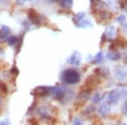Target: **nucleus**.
I'll return each instance as SVG.
<instances>
[{
	"label": "nucleus",
	"instance_id": "1",
	"mask_svg": "<svg viewBox=\"0 0 127 125\" xmlns=\"http://www.w3.org/2000/svg\"><path fill=\"white\" fill-rule=\"evenodd\" d=\"M63 81L69 85H75L80 81V74L75 69H68L62 73Z\"/></svg>",
	"mask_w": 127,
	"mask_h": 125
},
{
	"label": "nucleus",
	"instance_id": "2",
	"mask_svg": "<svg viewBox=\"0 0 127 125\" xmlns=\"http://www.w3.org/2000/svg\"><path fill=\"white\" fill-rule=\"evenodd\" d=\"M121 96H122L120 91L113 90V91L108 92L107 96H106V102H108L109 105H116Z\"/></svg>",
	"mask_w": 127,
	"mask_h": 125
},
{
	"label": "nucleus",
	"instance_id": "3",
	"mask_svg": "<svg viewBox=\"0 0 127 125\" xmlns=\"http://www.w3.org/2000/svg\"><path fill=\"white\" fill-rule=\"evenodd\" d=\"M49 93L55 99H61L65 95V88L63 86L51 87L49 88Z\"/></svg>",
	"mask_w": 127,
	"mask_h": 125
},
{
	"label": "nucleus",
	"instance_id": "4",
	"mask_svg": "<svg viewBox=\"0 0 127 125\" xmlns=\"http://www.w3.org/2000/svg\"><path fill=\"white\" fill-rule=\"evenodd\" d=\"M67 62L71 65H79L81 62V53L77 51H74L72 54L67 59Z\"/></svg>",
	"mask_w": 127,
	"mask_h": 125
},
{
	"label": "nucleus",
	"instance_id": "5",
	"mask_svg": "<svg viewBox=\"0 0 127 125\" xmlns=\"http://www.w3.org/2000/svg\"><path fill=\"white\" fill-rule=\"evenodd\" d=\"M98 112L101 116L107 117L110 112V106L108 102H104L102 105H100L98 108Z\"/></svg>",
	"mask_w": 127,
	"mask_h": 125
},
{
	"label": "nucleus",
	"instance_id": "6",
	"mask_svg": "<svg viewBox=\"0 0 127 125\" xmlns=\"http://www.w3.org/2000/svg\"><path fill=\"white\" fill-rule=\"evenodd\" d=\"M49 93V88L44 86H39L34 90L32 94L36 96H45Z\"/></svg>",
	"mask_w": 127,
	"mask_h": 125
},
{
	"label": "nucleus",
	"instance_id": "7",
	"mask_svg": "<svg viewBox=\"0 0 127 125\" xmlns=\"http://www.w3.org/2000/svg\"><path fill=\"white\" fill-rule=\"evenodd\" d=\"M10 28L8 27L7 25H3L0 30V41H6L9 38V35H10Z\"/></svg>",
	"mask_w": 127,
	"mask_h": 125
},
{
	"label": "nucleus",
	"instance_id": "8",
	"mask_svg": "<svg viewBox=\"0 0 127 125\" xmlns=\"http://www.w3.org/2000/svg\"><path fill=\"white\" fill-rule=\"evenodd\" d=\"M29 18H30V20L33 24L37 25L40 23V16L33 9H32L29 11Z\"/></svg>",
	"mask_w": 127,
	"mask_h": 125
},
{
	"label": "nucleus",
	"instance_id": "9",
	"mask_svg": "<svg viewBox=\"0 0 127 125\" xmlns=\"http://www.w3.org/2000/svg\"><path fill=\"white\" fill-rule=\"evenodd\" d=\"M115 76L118 79H120V80H123L125 79L127 76V73L126 72L125 69H123L122 68H119L115 70Z\"/></svg>",
	"mask_w": 127,
	"mask_h": 125
},
{
	"label": "nucleus",
	"instance_id": "10",
	"mask_svg": "<svg viewBox=\"0 0 127 125\" xmlns=\"http://www.w3.org/2000/svg\"><path fill=\"white\" fill-rule=\"evenodd\" d=\"M58 3L64 9H69L73 4V0H58Z\"/></svg>",
	"mask_w": 127,
	"mask_h": 125
},
{
	"label": "nucleus",
	"instance_id": "11",
	"mask_svg": "<svg viewBox=\"0 0 127 125\" xmlns=\"http://www.w3.org/2000/svg\"><path fill=\"white\" fill-rule=\"evenodd\" d=\"M107 57H108V58L111 59V60H118V59H120V54H119L117 52H114V51H112V50L108 52Z\"/></svg>",
	"mask_w": 127,
	"mask_h": 125
},
{
	"label": "nucleus",
	"instance_id": "12",
	"mask_svg": "<svg viewBox=\"0 0 127 125\" xmlns=\"http://www.w3.org/2000/svg\"><path fill=\"white\" fill-rule=\"evenodd\" d=\"M7 42L9 46H15L18 42V38L15 36H9V38L7 39Z\"/></svg>",
	"mask_w": 127,
	"mask_h": 125
},
{
	"label": "nucleus",
	"instance_id": "13",
	"mask_svg": "<svg viewBox=\"0 0 127 125\" xmlns=\"http://www.w3.org/2000/svg\"><path fill=\"white\" fill-rule=\"evenodd\" d=\"M106 35L108 36V37H113L115 36V30L113 26H108L106 30Z\"/></svg>",
	"mask_w": 127,
	"mask_h": 125
},
{
	"label": "nucleus",
	"instance_id": "14",
	"mask_svg": "<svg viewBox=\"0 0 127 125\" xmlns=\"http://www.w3.org/2000/svg\"><path fill=\"white\" fill-rule=\"evenodd\" d=\"M103 52H98L97 54L95 56L93 62L95 63H100L102 62V61H103Z\"/></svg>",
	"mask_w": 127,
	"mask_h": 125
},
{
	"label": "nucleus",
	"instance_id": "15",
	"mask_svg": "<svg viewBox=\"0 0 127 125\" xmlns=\"http://www.w3.org/2000/svg\"><path fill=\"white\" fill-rule=\"evenodd\" d=\"M102 99H103V97H102L101 93H100V92H97V93L93 96V99L92 100H93V103H97V102H99Z\"/></svg>",
	"mask_w": 127,
	"mask_h": 125
},
{
	"label": "nucleus",
	"instance_id": "16",
	"mask_svg": "<svg viewBox=\"0 0 127 125\" xmlns=\"http://www.w3.org/2000/svg\"><path fill=\"white\" fill-rule=\"evenodd\" d=\"M0 91L4 92V93H7L8 92V88L6 86V85L1 80H0Z\"/></svg>",
	"mask_w": 127,
	"mask_h": 125
},
{
	"label": "nucleus",
	"instance_id": "17",
	"mask_svg": "<svg viewBox=\"0 0 127 125\" xmlns=\"http://www.w3.org/2000/svg\"><path fill=\"white\" fill-rule=\"evenodd\" d=\"M120 93H121L122 96H127V86L120 90Z\"/></svg>",
	"mask_w": 127,
	"mask_h": 125
},
{
	"label": "nucleus",
	"instance_id": "18",
	"mask_svg": "<svg viewBox=\"0 0 127 125\" xmlns=\"http://www.w3.org/2000/svg\"><path fill=\"white\" fill-rule=\"evenodd\" d=\"M122 110H123V112H124V114H125V116L127 117V101L125 102V104H124V106H123V108H122Z\"/></svg>",
	"mask_w": 127,
	"mask_h": 125
},
{
	"label": "nucleus",
	"instance_id": "19",
	"mask_svg": "<svg viewBox=\"0 0 127 125\" xmlns=\"http://www.w3.org/2000/svg\"><path fill=\"white\" fill-rule=\"evenodd\" d=\"M117 21H119L120 23H124V22L126 21V17L123 16V15L119 16V17L117 18Z\"/></svg>",
	"mask_w": 127,
	"mask_h": 125
},
{
	"label": "nucleus",
	"instance_id": "20",
	"mask_svg": "<svg viewBox=\"0 0 127 125\" xmlns=\"http://www.w3.org/2000/svg\"><path fill=\"white\" fill-rule=\"evenodd\" d=\"M10 72L12 74H14V75H17L18 73H19V71H18V69L16 67H14L11 69V70H10Z\"/></svg>",
	"mask_w": 127,
	"mask_h": 125
},
{
	"label": "nucleus",
	"instance_id": "21",
	"mask_svg": "<svg viewBox=\"0 0 127 125\" xmlns=\"http://www.w3.org/2000/svg\"><path fill=\"white\" fill-rule=\"evenodd\" d=\"M74 124H82V122L80 119H78V118H76V119L74 121Z\"/></svg>",
	"mask_w": 127,
	"mask_h": 125
},
{
	"label": "nucleus",
	"instance_id": "22",
	"mask_svg": "<svg viewBox=\"0 0 127 125\" xmlns=\"http://www.w3.org/2000/svg\"><path fill=\"white\" fill-rule=\"evenodd\" d=\"M123 30H124L125 33L127 35V23L124 24V25H123Z\"/></svg>",
	"mask_w": 127,
	"mask_h": 125
},
{
	"label": "nucleus",
	"instance_id": "23",
	"mask_svg": "<svg viewBox=\"0 0 127 125\" xmlns=\"http://www.w3.org/2000/svg\"><path fill=\"white\" fill-rule=\"evenodd\" d=\"M31 1H33V0H18V3H23L24 2H31Z\"/></svg>",
	"mask_w": 127,
	"mask_h": 125
},
{
	"label": "nucleus",
	"instance_id": "24",
	"mask_svg": "<svg viewBox=\"0 0 127 125\" xmlns=\"http://www.w3.org/2000/svg\"><path fill=\"white\" fill-rule=\"evenodd\" d=\"M124 9H125V11H126V12H127V3H126V6H125V7H124Z\"/></svg>",
	"mask_w": 127,
	"mask_h": 125
},
{
	"label": "nucleus",
	"instance_id": "25",
	"mask_svg": "<svg viewBox=\"0 0 127 125\" xmlns=\"http://www.w3.org/2000/svg\"><path fill=\"white\" fill-rule=\"evenodd\" d=\"M0 106H1V100H0Z\"/></svg>",
	"mask_w": 127,
	"mask_h": 125
},
{
	"label": "nucleus",
	"instance_id": "26",
	"mask_svg": "<svg viewBox=\"0 0 127 125\" xmlns=\"http://www.w3.org/2000/svg\"><path fill=\"white\" fill-rule=\"evenodd\" d=\"M126 59H127V54H126Z\"/></svg>",
	"mask_w": 127,
	"mask_h": 125
},
{
	"label": "nucleus",
	"instance_id": "27",
	"mask_svg": "<svg viewBox=\"0 0 127 125\" xmlns=\"http://www.w3.org/2000/svg\"><path fill=\"white\" fill-rule=\"evenodd\" d=\"M0 1H2V0H0Z\"/></svg>",
	"mask_w": 127,
	"mask_h": 125
}]
</instances>
